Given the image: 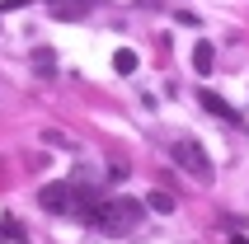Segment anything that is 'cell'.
<instances>
[{"label":"cell","instance_id":"obj_1","mask_svg":"<svg viewBox=\"0 0 249 244\" xmlns=\"http://www.w3.org/2000/svg\"><path fill=\"white\" fill-rule=\"evenodd\" d=\"M89 221H94V230H104V235H132L141 226V202H132V197L94 202L89 207Z\"/></svg>","mask_w":249,"mask_h":244},{"label":"cell","instance_id":"obj_2","mask_svg":"<svg viewBox=\"0 0 249 244\" xmlns=\"http://www.w3.org/2000/svg\"><path fill=\"white\" fill-rule=\"evenodd\" d=\"M169 155H174V164H179V169H188L193 178H212V160H207V150L197 146V141H188V136H183V141H174V150H169Z\"/></svg>","mask_w":249,"mask_h":244},{"label":"cell","instance_id":"obj_3","mask_svg":"<svg viewBox=\"0 0 249 244\" xmlns=\"http://www.w3.org/2000/svg\"><path fill=\"white\" fill-rule=\"evenodd\" d=\"M47 10H52V19H85L94 10V0H47Z\"/></svg>","mask_w":249,"mask_h":244},{"label":"cell","instance_id":"obj_4","mask_svg":"<svg viewBox=\"0 0 249 244\" xmlns=\"http://www.w3.org/2000/svg\"><path fill=\"white\" fill-rule=\"evenodd\" d=\"M197 99H202V108H207L212 118H226V122H235V118H240V113L231 108V104H226L221 94H212V89H202V94H197Z\"/></svg>","mask_w":249,"mask_h":244},{"label":"cell","instance_id":"obj_5","mask_svg":"<svg viewBox=\"0 0 249 244\" xmlns=\"http://www.w3.org/2000/svg\"><path fill=\"white\" fill-rule=\"evenodd\" d=\"M137 66H141V61H137L132 47H118V52H113V70H118V75H132Z\"/></svg>","mask_w":249,"mask_h":244},{"label":"cell","instance_id":"obj_6","mask_svg":"<svg viewBox=\"0 0 249 244\" xmlns=\"http://www.w3.org/2000/svg\"><path fill=\"white\" fill-rule=\"evenodd\" d=\"M193 66L202 70V75L216 66V47H212V42H197V47H193Z\"/></svg>","mask_w":249,"mask_h":244},{"label":"cell","instance_id":"obj_7","mask_svg":"<svg viewBox=\"0 0 249 244\" xmlns=\"http://www.w3.org/2000/svg\"><path fill=\"white\" fill-rule=\"evenodd\" d=\"M146 207H151V211H160V216H169V211H174V197H169V192H151V197H146Z\"/></svg>","mask_w":249,"mask_h":244},{"label":"cell","instance_id":"obj_8","mask_svg":"<svg viewBox=\"0 0 249 244\" xmlns=\"http://www.w3.org/2000/svg\"><path fill=\"white\" fill-rule=\"evenodd\" d=\"M33 56H38V70H42V75H52V52H33Z\"/></svg>","mask_w":249,"mask_h":244},{"label":"cell","instance_id":"obj_9","mask_svg":"<svg viewBox=\"0 0 249 244\" xmlns=\"http://www.w3.org/2000/svg\"><path fill=\"white\" fill-rule=\"evenodd\" d=\"M231 244H249V240H245V235H235V240H231Z\"/></svg>","mask_w":249,"mask_h":244}]
</instances>
